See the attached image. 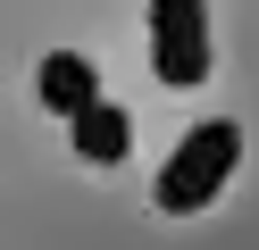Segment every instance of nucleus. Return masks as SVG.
I'll return each instance as SVG.
<instances>
[{"label":"nucleus","mask_w":259,"mask_h":250,"mask_svg":"<svg viewBox=\"0 0 259 250\" xmlns=\"http://www.w3.org/2000/svg\"><path fill=\"white\" fill-rule=\"evenodd\" d=\"M234 159H242V133H234V125H201V133L167 159V175H159V209H176V217L209 209V200L226 192V175H234Z\"/></svg>","instance_id":"nucleus-1"},{"label":"nucleus","mask_w":259,"mask_h":250,"mask_svg":"<svg viewBox=\"0 0 259 250\" xmlns=\"http://www.w3.org/2000/svg\"><path fill=\"white\" fill-rule=\"evenodd\" d=\"M151 67L176 92H192L209 75V17H201V0H151Z\"/></svg>","instance_id":"nucleus-2"},{"label":"nucleus","mask_w":259,"mask_h":250,"mask_svg":"<svg viewBox=\"0 0 259 250\" xmlns=\"http://www.w3.org/2000/svg\"><path fill=\"white\" fill-rule=\"evenodd\" d=\"M125 142H134V125H125V109H117V100H92V109L75 117V159L117 167V159H125Z\"/></svg>","instance_id":"nucleus-4"},{"label":"nucleus","mask_w":259,"mask_h":250,"mask_svg":"<svg viewBox=\"0 0 259 250\" xmlns=\"http://www.w3.org/2000/svg\"><path fill=\"white\" fill-rule=\"evenodd\" d=\"M34 83H42V109H59L67 125L92 109V100H101V75H92V59H75V50H51Z\"/></svg>","instance_id":"nucleus-3"}]
</instances>
